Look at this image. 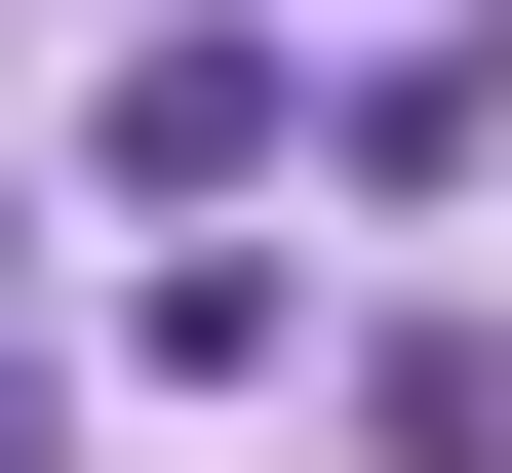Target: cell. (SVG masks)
<instances>
[{
  "label": "cell",
  "instance_id": "obj_1",
  "mask_svg": "<svg viewBox=\"0 0 512 473\" xmlns=\"http://www.w3.org/2000/svg\"><path fill=\"white\" fill-rule=\"evenodd\" d=\"M0 473H40V395H0Z\"/></svg>",
  "mask_w": 512,
  "mask_h": 473
}]
</instances>
